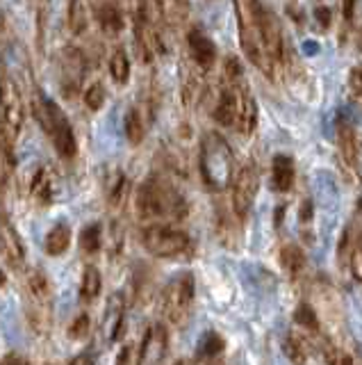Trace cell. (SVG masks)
I'll return each mask as SVG.
<instances>
[{"label":"cell","mask_w":362,"mask_h":365,"mask_svg":"<svg viewBox=\"0 0 362 365\" xmlns=\"http://www.w3.org/2000/svg\"><path fill=\"white\" fill-rule=\"evenodd\" d=\"M240 43L248 62L269 78L285 73L287 46L280 21L260 0H235Z\"/></svg>","instance_id":"obj_1"},{"label":"cell","mask_w":362,"mask_h":365,"mask_svg":"<svg viewBox=\"0 0 362 365\" xmlns=\"http://www.w3.org/2000/svg\"><path fill=\"white\" fill-rule=\"evenodd\" d=\"M137 215L146 222H180L189 212L187 199L176 190L174 182L162 176H149L134 197Z\"/></svg>","instance_id":"obj_2"},{"label":"cell","mask_w":362,"mask_h":365,"mask_svg":"<svg viewBox=\"0 0 362 365\" xmlns=\"http://www.w3.org/2000/svg\"><path fill=\"white\" fill-rule=\"evenodd\" d=\"M212 117L217 123L225 128H235L237 133L248 135L257 125V103L251 89L246 87L242 78H223V87L219 91V98L214 103Z\"/></svg>","instance_id":"obj_3"},{"label":"cell","mask_w":362,"mask_h":365,"mask_svg":"<svg viewBox=\"0 0 362 365\" xmlns=\"http://www.w3.org/2000/svg\"><path fill=\"white\" fill-rule=\"evenodd\" d=\"M198 167H201L203 182L214 192H221L233 182V176H235L233 151L228 142H225L219 133L210 130L201 137Z\"/></svg>","instance_id":"obj_4"},{"label":"cell","mask_w":362,"mask_h":365,"mask_svg":"<svg viewBox=\"0 0 362 365\" xmlns=\"http://www.w3.org/2000/svg\"><path fill=\"white\" fill-rule=\"evenodd\" d=\"M32 110H35V119L39 125L50 137V142L64 160H73L78 155V140L71 128L69 119L62 112V108L55 101L46 96H35L32 101Z\"/></svg>","instance_id":"obj_5"},{"label":"cell","mask_w":362,"mask_h":365,"mask_svg":"<svg viewBox=\"0 0 362 365\" xmlns=\"http://www.w3.org/2000/svg\"><path fill=\"white\" fill-rule=\"evenodd\" d=\"M26 106L21 89L9 76H0V140H3V151H7L9 163L12 160V148L23 130Z\"/></svg>","instance_id":"obj_6"},{"label":"cell","mask_w":362,"mask_h":365,"mask_svg":"<svg viewBox=\"0 0 362 365\" xmlns=\"http://www.w3.org/2000/svg\"><path fill=\"white\" fill-rule=\"evenodd\" d=\"M53 311V297L50 283L41 269H30L26 274V315L35 334L43 336L50 329Z\"/></svg>","instance_id":"obj_7"},{"label":"cell","mask_w":362,"mask_h":365,"mask_svg":"<svg viewBox=\"0 0 362 365\" xmlns=\"http://www.w3.org/2000/svg\"><path fill=\"white\" fill-rule=\"evenodd\" d=\"M142 245L157 258H183L191 251V237L176 226L155 222L142 231Z\"/></svg>","instance_id":"obj_8"},{"label":"cell","mask_w":362,"mask_h":365,"mask_svg":"<svg viewBox=\"0 0 362 365\" xmlns=\"http://www.w3.org/2000/svg\"><path fill=\"white\" fill-rule=\"evenodd\" d=\"M194 292H196V283L194 277L189 272H183L174 277L164 285V290L160 294V311L171 324H183L189 317L191 304H194Z\"/></svg>","instance_id":"obj_9"},{"label":"cell","mask_w":362,"mask_h":365,"mask_svg":"<svg viewBox=\"0 0 362 365\" xmlns=\"http://www.w3.org/2000/svg\"><path fill=\"white\" fill-rule=\"evenodd\" d=\"M233 190H230V205L235 215L244 220V217L251 212L255 197H257V190H260V169L248 163L244 165L237 174L233 176Z\"/></svg>","instance_id":"obj_10"},{"label":"cell","mask_w":362,"mask_h":365,"mask_svg":"<svg viewBox=\"0 0 362 365\" xmlns=\"http://www.w3.org/2000/svg\"><path fill=\"white\" fill-rule=\"evenodd\" d=\"M358 155H360V148H358L356 128L344 117L337 119V158H339V165L344 169V174L351 178H356L358 174Z\"/></svg>","instance_id":"obj_11"},{"label":"cell","mask_w":362,"mask_h":365,"mask_svg":"<svg viewBox=\"0 0 362 365\" xmlns=\"http://www.w3.org/2000/svg\"><path fill=\"white\" fill-rule=\"evenodd\" d=\"M187 48H189L191 64H194L201 73L210 71V68L217 64V46H214V41L201 28H191L187 32Z\"/></svg>","instance_id":"obj_12"},{"label":"cell","mask_w":362,"mask_h":365,"mask_svg":"<svg viewBox=\"0 0 362 365\" xmlns=\"http://www.w3.org/2000/svg\"><path fill=\"white\" fill-rule=\"evenodd\" d=\"M87 68V60L80 48H73V46H66L60 57V78H62V87L66 94H73L78 87L82 85V76Z\"/></svg>","instance_id":"obj_13"},{"label":"cell","mask_w":362,"mask_h":365,"mask_svg":"<svg viewBox=\"0 0 362 365\" xmlns=\"http://www.w3.org/2000/svg\"><path fill=\"white\" fill-rule=\"evenodd\" d=\"M0 251L7 260L9 267L21 269L26 262V245L21 240L18 231L14 228V224L7 220L5 215H0Z\"/></svg>","instance_id":"obj_14"},{"label":"cell","mask_w":362,"mask_h":365,"mask_svg":"<svg viewBox=\"0 0 362 365\" xmlns=\"http://www.w3.org/2000/svg\"><path fill=\"white\" fill-rule=\"evenodd\" d=\"M166 347H169V334L164 324L151 327L139 345V365H157L166 356Z\"/></svg>","instance_id":"obj_15"},{"label":"cell","mask_w":362,"mask_h":365,"mask_svg":"<svg viewBox=\"0 0 362 365\" xmlns=\"http://www.w3.org/2000/svg\"><path fill=\"white\" fill-rule=\"evenodd\" d=\"M60 180L50 167H39L30 178V197L39 205H48L58 199Z\"/></svg>","instance_id":"obj_16"},{"label":"cell","mask_w":362,"mask_h":365,"mask_svg":"<svg viewBox=\"0 0 362 365\" xmlns=\"http://www.w3.org/2000/svg\"><path fill=\"white\" fill-rule=\"evenodd\" d=\"M294 178H297V165H294V158L278 153L274 160H271V187L276 192L285 194L292 190Z\"/></svg>","instance_id":"obj_17"},{"label":"cell","mask_w":362,"mask_h":365,"mask_svg":"<svg viewBox=\"0 0 362 365\" xmlns=\"http://www.w3.org/2000/svg\"><path fill=\"white\" fill-rule=\"evenodd\" d=\"M94 19L98 23V30L107 37H117L126 28V16L115 3H100L94 11Z\"/></svg>","instance_id":"obj_18"},{"label":"cell","mask_w":362,"mask_h":365,"mask_svg":"<svg viewBox=\"0 0 362 365\" xmlns=\"http://www.w3.org/2000/svg\"><path fill=\"white\" fill-rule=\"evenodd\" d=\"M149 119H151V114H146V110L142 106H132L126 112L123 128H126V137L132 146H139L144 142L146 130H149Z\"/></svg>","instance_id":"obj_19"},{"label":"cell","mask_w":362,"mask_h":365,"mask_svg":"<svg viewBox=\"0 0 362 365\" xmlns=\"http://www.w3.org/2000/svg\"><path fill=\"white\" fill-rule=\"evenodd\" d=\"M240 222L242 220L235 215L233 205H230V210L219 208V212H217V235L225 247L235 249L237 242H240Z\"/></svg>","instance_id":"obj_20"},{"label":"cell","mask_w":362,"mask_h":365,"mask_svg":"<svg viewBox=\"0 0 362 365\" xmlns=\"http://www.w3.org/2000/svg\"><path fill=\"white\" fill-rule=\"evenodd\" d=\"M339 254L348 262L353 279L362 283V233L358 237H351V231H346L342 237V245H339Z\"/></svg>","instance_id":"obj_21"},{"label":"cell","mask_w":362,"mask_h":365,"mask_svg":"<svg viewBox=\"0 0 362 365\" xmlns=\"http://www.w3.org/2000/svg\"><path fill=\"white\" fill-rule=\"evenodd\" d=\"M71 240H73L71 226L66 224V222H60V224H55L48 231L46 240H43V249H46L48 256H62V254L69 251Z\"/></svg>","instance_id":"obj_22"},{"label":"cell","mask_w":362,"mask_h":365,"mask_svg":"<svg viewBox=\"0 0 362 365\" xmlns=\"http://www.w3.org/2000/svg\"><path fill=\"white\" fill-rule=\"evenodd\" d=\"M92 7H89V0H71L69 3V28L73 34H85L92 26Z\"/></svg>","instance_id":"obj_23"},{"label":"cell","mask_w":362,"mask_h":365,"mask_svg":"<svg viewBox=\"0 0 362 365\" xmlns=\"http://www.w3.org/2000/svg\"><path fill=\"white\" fill-rule=\"evenodd\" d=\"M121 324H123V294L117 292L110 297L107 302V308H105V322H103V329H105V336L107 340H115L121 331Z\"/></svg>","instance_id":"obj_24"},{"label":"cell","mask_w":362,"mask_h":365,"mask_svg":"<svg viewBox=\"0 0 362 365\" xmlns=\"http://www.w3.org/2000/svg\"><path fill=\"white\" fill-rule=\"evenodd\" d=\"M280 265L292 279H299L305 269V254L297 245H285L280 249Z\"/></svg>","instance_id":"obj_25"},{"label":"cell","mask_w":362,"mask_h":365,"mask_svg":"<svg viewBox=\"0 0 362 365\" xmlns=\"http://www.w3.org/2000/svg\"><path fill=\"white\" fill-rule=\"evenodd\" d=\"M282 351L294 365H305L308 363V340L299 336L297 331H289L282 340Z\"/></svg>","instance_id":"obj_26"},{"label":"cell","mask_w":362,"mask_h":365,"mask_svg":"<svg viewBox=\"0 0 362 365\" xmlns=\"http://www.w3.org/2000/svg\"><path fill=\"white\" fill-rule=\"evenodd\" d=\"M110 76L117 85H126L130 80V57L121 46L110 55Z\"/></svg>","instance_id":"obj_27"},{"label":"cell","mask_w":362,"mask_h":365,"mask_svg":"<svg viewBox=\"0 0 362 365\" xmlns=\"http://www.w3.org/2000/svg\"><path fill=\"white\" fill-rule=\"evenodd\" d=\"M100 288H103V279H100V272L94 265H87L80 279V299L82 302H94L100 294Z\"/></svg>","instance_id":"obj_28"},{"label":"cell","mask_w":362,"mask_h":365,"mask_svg":"<svg viewBox=\"0 0 362 365\" xmlns=\"http://www.w3.org/2000/svg\"><path fill=\"white\" fill-rule=\"evenodd\" d=\"M294 322H297L303 331H308V334H319L321 331V324H319V315L316 311L310 306V304H299L297 311H294Z\"/></svg>","instance_id":"obj_29"},{"label":"cell","mask_w":362,"mask_h":365,"mask_svg":"<svg viewBox=\"0 0 362 365\" xmlns=\"http://www.w3.org/2000/svg\"><path fill=\"white\" fill-rule=\"evenodd\" d=\"M100 245H103V228H100V224H89L82 228L80 233V247L85 254L94 256L100 251Z\"/></svg>","instance_id":"obj_30"},{"label":"cell","mask_w":362,"mask_h":365,"mask_svg":"<svg viewBox=\"0 0 362 365\" xmlns=\"http://www.w3.org/2000/svg\"><path fill=\"white\" fill-rule=\"evenodd\" d=\"M221 349H223V338L217 334V331H208L198 342V359L212 361L214 356H219Z\"/></svg>","instance_id":"obj_31"},{"label":"cell","mask_w":362,"mask_h":365,"mask_svg":"<svg viewBox=\"0 0 362 365\" xmlns=\"http://www.w3.org/2000/svg\"><path fill=\"white\" fill-rule=\"evenodd\" d=\"M110 205L112 208H121L123 201L128 199V178L123 174H117L112 178V185H110Z\"/></svg>","instance_id":"obj_32"},{"label":"cell","mask_w":362,"mask_h":365,"mask_svg":"<svg viewBox=\"0 0 362 365\" xmlns=\"http://www.w3.org/2000/svg\"><path fill=\"white\" fill-rule=\"evenodd\" d=\"M85 106L89 108V110H100L105 106V98H107V94H105V87L100 85V83H94V85H89L87 89H85Z\"/></svg>","instance_id":"obj_33"},{"label":"cell","mask_w":362,"mask_h":365,"mask_svg":"<svg viewBox=\"0 0 362 365\" xmlns=\"http://www.w3.org/2000/svg\"><path fill=\"white\" fill-rule=\"evenodd\" d=\"M89 331H92V319H89L87 313H80L73 319V324L69 327V336L73 340H82V338L89 336Z\"/></svg>","instance_id":"obj_34"},{"label":"cell","mask_w":362,"mask_h":365,"mask_svg":"<svg viewBox=\"0 0 362 365\" xmlns=\"http://www.w3.org/2000/svg\"><path fill=\"white\" fill-rule=\"evenodd\" d=\"M346 87H348L351 98H353V101H362V64L360 66H353L348 71Z\"/></svg>","instance_id":"obj_35"},{"label":"cell","mask_w":362,"mask_h":365,"mask_svg":"<svg viewBox=\"0 0 362 365\" xmlns=\"http://www.w3.org/2000/svg\"><path fill=\"white\" fill-rule=\"evenodd\" d=\"M339 7H342V19L348 26L351 21H353V14H356V7H358V0H339Z\"/></svg>","instance_id":"obj_36"},{"label":"cell","mask_w":362,"mask_h":365,"mask_svg":"<svg viewBox=\"0 0 362 365\" xmlns=\"http://www.w3.org/2000/svg\"><path fill=\"white\" fill-rule=\"evenodd\" d=\"M314 19H316V23H319V26L326 30V28H331L333 14H331V9L321 5V7H316V9H314Z\"/></svg>","instance_id":"obj_37"},{"label":"cell","mask_w":362,"mask_h":365,"mask_svg":"<svg viewBox=\"0 0 362 365\" xmlns=\"http://www.w3.org/2000/svg\"><path fill=\"white\" fill-rule=\"evenodd\" d=\"M69 365H94V356L92 354H78V356L69 363Z\"/></svg>","instance_id":"obj_38"},{"label":"cell","mask_w":362,"mask_h":365,"mask_svg":"<svg viewBox=\"0 0 362 365\" xmlns=\"http://www.w3.org/2000/svg\"><path fill=\"white\" fill-rule=\"evenodd\" d=\"M3 365H28V361L23 356H18V354H9V356H5Z\"/></svg>","instance_id":"obj_39"},{"label":"cell","mask_w":362,"mask_h":365,"mask_svg":"<svg viewBox=\"0 0 362 365\" xmlns=\"http://www.w3.org/2000/svg\"><path fill=\"white\" fill-rule=\"evenodd\" d=\"M358 46H360V51H362V28H360V32H358Z\"/></svg>","instance_id":"obj_40"},{"label":"cell","mask_w":362,"mask_h":365,"mask_svg":"<svg viewBox=\"0 0 362 365\" xmlns=\"http://www.w3.org/2000/svg\"><path fill=\"white\" fill-rule=\"evenodd\" d=\"M210 365H221V363H210Z\"/></svg>","instance_id":"obj_41"},{"label":"cell","mask_w":362,"mask_h":365,"mask_svg":"<svg viewBox=\"0 0 362 365\" xmlns=\"http://www.w3.org/2000/svg\"><path fill=\"white\" fill-rule=\"evenodd\" d=\"M321 3H324V0H321Z\"/></svg>","instance_id":"obj_42"}]
</instances>
